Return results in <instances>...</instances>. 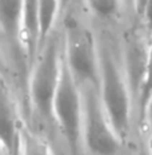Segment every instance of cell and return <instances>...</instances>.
Listing matches in <instances>:
<instances>
[{"mask_svg": "<svg viewBox=\"0 0 152 155\" xmlns=\"http://www.w3.org/2000/svg\"><path fill=\"white\" fill-rule=\"evenodd\" d=\"M99 55V96L109 122L123 140L127 137L129 130V118H131V91L129 90L131 88L108 48L102 50Z\"/></svg>", "mask_w": 152, "mask_h": 155, "instance_id": "obj_1", "label": "cell"}, {"mask_svg": "<svg viewBox=\"0 0 152 155\" xmlns=\"http://www.w3.org/2000/svg\"><path fill=\"white\" fill-rule=\"evenodd\" d=\"M63 63L64 54H60L59 40L56 36H50L31 64L28 84L31 102L44 118L52 116V103L59 87Z\"/></svg>", "mask_w": 152, "mask_h": 155, "instance_id": "obj_2", "label": "cell"}, {"mask_svg": "<svg viewBox=\"0 0 152 155\" xmlns=\"http://www.w3.org/2000/svg\"><path fill=\"white\" fill-rule=\"evenodd\" d=\"M52 118L59 124L71 155H80L83 139V92L66 62L52 103Z\"/></svg>", "mask_w": 152, "mask_h": 155, "instance_id": "obj_3", "label": "cell"}, {"mask_svg": "<svg viewBox=\"0 0 152 155\" xmlns=\"http://www.w3.org/2000/svg\"><path fill=\"white\" fill-rule=\"evenodd\" d=\"M83 140L92 155H118L121 138L111 124L99 90L92 86L83 88Z\"/></svg>", "mask_w": 152, "mask_h": 155, "instance_id": "obj_4", "label": "cell"}, {"mask_svg": "<svg viewBox=\"0 0 152 155\" xmlns=\"http://www.w3.org/2000/svg\"><path fill=\"white\" fill-rule=\"evenodd\" d=\"M64 62L79 86L99 88L100 55L91 32L77 23L67 27Z\"/></svg>", "mask_w": 152, "mask_h": 155, "instance_id": "obj_5", "label": "cell"}, {"mask_svg": "<svg viewBox=\"0 0 152 155\" xmlns=\"http://www.w3.org/2000/svg\"><path fill=\"white\" fill-rule=\"evenodd\" d=\"M20 46L25 62L32 64L40 48L39 0H23L20 20Z\"/></svg>", "mask_w": 152, "mask_h": 155, "instance_id": "obj_6", "label": "cell"}, {"mask_svg": "<svg viewBox=\"0 0 152 155\" xmlns=\"http://www.w3.org/2000/svg\"><path fill=\"white\" fill-rule=\"evenodd\" d=\"M19 139L18 118L9 88L0 74V142L5 151H14Z\"/></svg>", "mask_w": 152, "mask_h": 155, "instance_id": "obj_7", "label": "cell"}, {"mask_svg": "<svg viewBox=\"0 0 152 155\" xmlns=\"http://www.w3.org/2000/svg\"><path fill=\"white\" fill-rule=\"evenodd\" d=\"M147 59H148V48L140 43L137 38H132L128 41L127 46V82L129 84V88H132L137 95L140 94L143 80L145 75V67H147Z\"/></svg>", "mask_w": 152, "mask_h": 155, "instance_id": "obj_8", "label": "cell"}, {"mask_svg": "<svg viewBox=\"0 0 152 155\" xmlns=\"http://www.w3.org/2000/svg\"><path fill=\"white\" fill-rule=\"evenodd\" d=\"M21 9H23V0H0V31L12 47L20 50V54Z\"/></svg>", "mask_w": 152, "mask_h": 155, "instance_id": "obj_9", "label": "cell"}, {"mask_svg": "<svg viewBox=\"0 0 152 155\" xmlns=\"http://www.w3.org/2000/svg\"><path fill=\"white\" fill-rule=\"evenodd\" d=\"M61 9L60 0H39V27H40V48L51 36V31ZM39 48V50H40Z\"/></svg>", "mask_w": 152, "mask_h": 155, "instance_id": "obj_10", "label": "cell"}, {"mask_svg": "<svg viewBox=\"0 0 152 155\" xmlns=\"http://www.w3.org/2000/svg\"><path fill=\"white\" fill-rule=\"evenodd\" d=\"M19 138L21 155H53L51 147L46 142L30 131H23Z\"/></svg>", "mask_w": 152, "mask_h": 155, "instance_id": "obj_11", "label": "cell"}, {"mask_svg": "<svg viewBox=\"0 0 152 155\" xmlns=\"http://www.w3.org/2000/svg\"><path fill=\"white\" fill-rule=\"evenodd\" d=\"M89 11L100 19H111L118 15L121 0H86Z\"/></svg>", "mask_w": 152, "mask_h": 155, "instance_id": "obj_12", "label": "cell"}, {"mask_svg": "<svg viewBox=\"0 0 152 155\" xmlns=\"http://www.w3.org/2000/svg\"><path fill=\"white\" fill-rule=\"evenodd\" d=\"M151 95H152V41L150 47H148V59H147V67H145V75H144L140 94H139L141 108L145 106V103L151 98Z\"/></svg>", "mask_w": 152, "mask_h": 155, "instance_id": "obj_13", "label": "cell"}, {"mask_svg": "<svg viewBox=\"0 0 152 155\" xmlns=\"http://www.w3.org/2000/svg\"><path fill=\"white\" fill-rule=\"evenodd\" d=\"M143 115H144V120H145V124H147V128L152 134V95L143 107Z\"/></svg>", "mask_w": 152, "mask_h": 155, "instance_id": "obj_14", "label": "cell"}, {"mask_svg": "<svg viewBox=\"0 0 152 155\" xmlns=\"http://www.w3.org/2000/svg\"><path fill=\"white\" fill-rule=\"evenodd\" d=\"M141 18L144 19L145 25H147V28L150 30L151 35H152V0H148L143 14H141Z\"/></svg>", "mask_w": 152, "mask_h": 155, "instance_id": "obj_15", "label": "cell"}, {"mask_svg": "<svg viewBox=\"0 0 152 155\" xmlns=\"http://www.w3.org/2000/svg\"><path fill=\"white\" fill-rule=\"evenodd\" d=\"M148 0H134V7H135V11L137 12L139 15L141 16V14H143L145 5H147Z\"/></svg>", "mask_w": 152, "mask_h": 155, "instance_id": "obj_16", "label": "cell"}, {"mask_svg": "<svg viewBox=\"0 0 152 155\" xmlns=\"http://www.w3.org/2000/svg\"><path fill=\"white\" fill-rule=\"evenodd\" d=\"M73 2H76V0H60V4H61V8L67 7V5H70V4H71V3H73Z\"/></svg>", "mask_w": 152, "mask_h": 155, "instance_id": "obj_17", "label": "cell"}, {"mask_svg": "<svg viewBox=\"0 0 152 155\" xmlns=\"http://www.w3.org/2000/svg\"><path fill=\"white\" fill-rule=\"evenodd\" d=\"M137 155H151V154H150V150H148V148H141Z\"/></svg>", "mask_w": 152, "mask_h": 155, "instance_id": "obj_18", "label": "cell"}, {"mask_svg": "<svg viewBox=\"0 0 152 155\" xmlns=\"http://www.w3.org/2000/svg\"><path fill=\"white\" fill-rule=\"evenodd\" d=\"M5 151V148H4V146H3V143L0 142V155H3V153Z\"/></svg>", "mask_w": 152, "mask_h": 155, "instance_id": "obj_19", "label": "cell"}, {"mask_svg": "<svg viewBox=\"0 0 152 155\" xmlns=\"http://www.w3.org/2000/svg\"><path fill=\"white\" fill-rule=\"evenodd\" d=\"M148 150H150V154L152 155V138H151V142H150V146H148Z\"/></svg>", "mask_w": 152, "mask_h": 155, "instance_id": "obj_20", "label": "cell"}, {"mask_svg": "<svg viewBox=\"0 0 152 155\" xmlns=\"http://www.w3.org/2000/svg\"><path fill=\"white\" fill-rule=\"evenodd\" d=\"M128 2H129V3H132V5H134V0H128Z\"/></svg>", "mask_w": 152, "mask_h": 155, "instance_id": "obj_21", "label": "cell"}]
</instances>
